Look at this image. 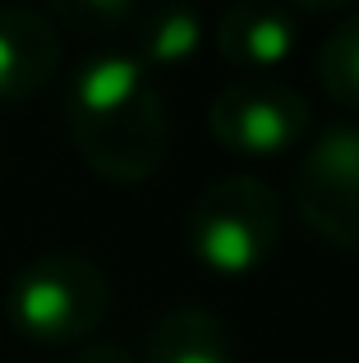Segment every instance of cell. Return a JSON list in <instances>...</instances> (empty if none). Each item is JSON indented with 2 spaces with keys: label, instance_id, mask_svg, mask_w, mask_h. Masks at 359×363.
<instances>
[{
  "label": "cell",
  "instance_id": "30bf717a",
  "mask_svg": "<svg viewBox=\"0 0 359 363\" xmlns=\"http://www.w3.org/2000/svg\"><path fill=\"white\" fill-rule=\"evenodd\" d=\"M318 83L346 111H359V9H346L318 42Z\"/></svg>",
  "mask_w": 359,
  "mask_h": 363
},
{
  "label": "cell",
  "instance_id": "3957f363",
  "mask_svg": "<svg viewBox=\"0 0 359 363\" xmlns=\"http://www.w3.org/2000/svg\"><path fill=\"white\" fill-rule=\"evenodd\" d=\"M184 235L212 272H253L281 244V198L263 175H221L194 198Z\"/></svg>",
  "mask_w": 359,
  "mask_h": 363
},
{
  "label": "cell",
  "instance_id": "6da1fadb",
  "mask_svg": "<svg viewBox=\"0 0 359 363\" xmlns=\"http://www.w3.org/2000/svg\"><path fill=\"white\" fill-rule=\"evenodd\" d=\"M70 143L101 179L138 184L171 152V116L153 74L129 51H97L65 88Z\"/></svg>",
  "mask_w": 359,
  "mask_h": 363
},
{
  "label": "cell",
  "instance_id": "ba28073f",
  "mask_svg": "<svg viewBox=\"0 0 359 363\" xmlns=\"http://www.w3.org/2000/svg\"><path fill=\"white\" fill-rule=\"evenodd\" d=\"M143 363H240V345L212 308L184 303L153 322Z\"/></svg>",
  "mask_w": 359,
  "mask_h": 363
},
{
  "label": "cell",
  "instance_id": "7a4b0ae2",
  "mask_svg": "<svg viewBox=\"0 0 359 363\" xmlns=\"http://www.w3.org/2000/svg\"><path fill=\"white\" fill-rule=\"evenodd\" d=\"M116 290L101 262L74 248H51V253L28 257L14 272L5 294V318L18 336L37 345H70L88 340L106 322Z\"/></svg>",
  "mask_w": 359,
  "mask_h": 363
},
{
  "label": "cell",
  "instance_id": "9c48e42d",
  "mask_svg": "<svg viewBox=\"0 0 359 363\" xmlns=\"http://www.w3.org/2000/svg\"><path fill=\"white\" fill-rule=\"evenodd\" d=\"M129 42H134V60L143 65V69H171V65L189 60V55L198 51V42H203V14H198L194 5H138L134 23H129Z\"/></svg>",
  "mask_w": 359,
  "mask_h": 363
},
{
  "label": "cell",
  "instance_id": "5b68a950",
  "mask_svg": "<svg viewBox=\"0 0 359 363\" xmlns=\"http://www.w3.org/2000/svg\"><path fill=\"white\" fill-rule=\"evenodd\" d=\"M295 207L309 230L359 253V124H327L295 166Z\"/></svg>",
  "mask_w": 359,
  "mask_h": 363
},
{
  "label": "cell",
  "instance_id": "277c9868",
  "mask_svg": "<svg viewBox=\"0 0 359 363\" xmlns=\"http://www.w3.org/2000/svg\"><path fill=\"white\" fill-rule=\"evenodd\" d=\"M207 129L221 147L244 157H272L309 133V101L272 74H240L207 101Z\"/></svg>",
  "mask_w": 359,
  "mask_h": 363
},
{
  "label": "cell",
  "instance_id": "52a82bcc",
  "mask_svg": "<svg viewBox=\"0 0 359 363\" xmlns=\"http://www.w3.org/2000/svg\"><path fill=\"white\" fill-rule=\"evenodd\" d=\"M60 69V28L46 9L0 5V101L42 92Z\"/></svg>",
  "mask_w": 359,
  "mask_h": 363
},
{
  "label": "cell",
  "instance_id": "7c38bea8",
  "mask_svg": "<svg viewBox=\"0 0 359 363\" xmlns=\"http://www.w3.org/2000/svg\"><path fill=\"white\" fill-rule=\"evenodd\" d=\"M74 363H138L134 354H129L120 340H88V345L79 350V359Z\"/></svg>",
  "mask_w": 359,
  "mask_h": 363
},
{
  "label": "cell",
  "instance_id": "8fae6325",
  "mask_svg": "<svg viewBox=\"0 0 359 363\" xmlns=\"http://www.w3.org/2000/svg\"><path fill=\"white\" fill-rule=\"evenodd\" d=\"M134 14H138L134 0H55V5L46 9L51 23H70V28H79V33H92V37L129 28Z\"/></svg>",
  "mask_w": 359,
  "mask_h": 363
},
{
  "label": "cell",
  "instance_id": "8992f818",
  "mask_svg": "<svg viewBox=\"0 0 359 363\" xmlns=\"http://www.w3.org/2000/svg\"><path fill=\"white\" fill-rule=\"evenodd\" d=\"M299 9L286 0H240L216 18V51L244 74H267L295 51Z\"/></svg>",
  "mask_w": 359,
  "mask_h": 363
}]
</instances>
